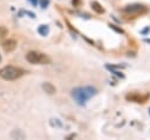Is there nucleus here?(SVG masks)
<instances>
[{
    "mask_svg": "<svg viewBox=\"0 0 150 140\" xmlns=\"http://www.w3.org/2000/svg\"><path fill=\"white\" fill-rule=\"evenodd\" d=\"M91 7H93V9H94L96 13H98V14L104 13V8H103L97 1H93V2H91Z\"/></svg>",
    "mask_w": 150,
    "mask_h": 140,
    "instance_id": "6e6552de",
    "label": "nucleus"
},
{
    "mask_svg": "<svg viewBox=\"0 0 150 140\" xmlns=\"http://www.w3.org/2000/svg\"><path fill=\"white\" fill-rule=\"evenodd\" d=\"M26 60L33 65H47L50 62V59L46 54L38 51H29L26 54Z\"/></svg>",
    "mask_w": 150,
    "mask_h": 140,
    "instance_id": "7ed1b4c3",
    "label": "nucleus"
},
{
    "mask_svg": "<svg viewBox=\"0 0 150 140\" xmlns=\"http://www.w3.org/2000/svg\"><path fill=\"white\" fill-rule=\"evenodd\" d=\"M122 11H123V13H125V14H128V15H138V14L145 13V12H146V7L143 6V5L135 4V5L125 6Z\"/></svg>",
    "mask_w": 150,
    "mask_h": 140,
    "instance_id": "20e7f679",
    "label": "nucleus"
},
{
    "mask_svg": "<svg viewBox=\"0 0 150 140\" xmlns=\"http://www.w3.org/2000/svg\"><path fill=\"white\" fill-rule=\"evenodd\" d=\"M97 93V89L93 86H83V87H76L73 88L71 91V96L73 99L76 101V104L83 106L86 105V102L94 96Z\"/></svg>",
    "mask_w": 150,
    "mask_h": 140,
    "instance_id": "f257e3e1",
    "label": "nucleus"
},
{
    "mask_svg": "<svg viewBox=\"0 0 150 140\" xmlns=\"http://www.w3.org/2000/svg\"><path fill=\"white\" fill-rule=\"evenodd\" d=\"M48 32H49V27L47 25H40L38 27V33L40 35H42V36H46L48 34Z\"/></svg>",
    "mask_w": 150,
    "mask_h": 140,
    "instance_id": "0eeeda50",
    "label": "nucleus"
},
{
    "mask_svg": "<svg viewBox=\"0 0 150 140\" xmlns=\"http://www.w3.org/2000/svg\"><path fill=\"white\" fill-rule=\"evenodd\" d=\"M25 73H26L25 69H22L21 67H16V66H12V65H7V66H4L2 68H0V78L6 81L16 80V79L21 78Z\"/></svg>",
    "mask_w": 150,
    "mask_h": 140,
    "instance_id": "f03ea898",
    "label": "nucleus"
},
{
    "mask_svg": "<svg viewBox=\"0 0 150 140\" xmlns=\"http://www.w3.org/2000/svg\"><path fill=\"white\" fill-rule=\"evenodd\" d=\"M42 89H43V92H46L49 95H52L56 92V87L52 82H43L42 84Z\"/></svg>",
    "mask_w": 150,
    "mask_h": 140,
    "instance_id": "423d86ee",
    "label": "nucleus"
},
{
    "mask_svg": "<svg viewBox=\"0 0 150 140\" xmlns=\"http://www.w3.org/2000/svg\"><path fill=\"white\" fill-rule=\"evenodd\" d=\"M0 62H1V54H0Z\"/></svg>",
    "mask_w": 150,
    "mask_h": 140,
    "instance_id": "ddd939ff",
    "label": "nucleus"
},
{
    "mask_svg": "<svg viewBox=\"0 0 150 140\" xmlns=\"http://www.w3.org/2000/svg\"><path fill=\"white\" fill-rule=\"evenodd\" d=\"M29 2H32V5L33 6H36V4H38V0H28Z\"/></svg>",
    "mask_w": 150,
    "mask_h": 140,
    "instance_id": "f8f14e48",
    "label": "nucleus"
},
{
    "mask_svg": "<svg viewBox=\"0 0 150 140\" xmlns=\"http://www.w3.org/2000/svg\"><path fill=\"white\" fill-rule=\"evenodd\" d=\"M7 34V28H5L4 26H0V38H4Z\"/></svg>",
    "mask_w": 150,
    "mask_h": 140,
    "instance_id": "9d476101",
    "label": "nucleus"
},
{
    "mask_svg": "<svg viewBox=\"0 0 150 140\" xmlns=\"http://www.w3.org/2000/svg\"><path fill=\"white\" fill-rule=\"evenodd\" d=\"M48 4H49V0H40V6L42 8H46L48 6Z\"/></svg>",
    "mask_w": 150,
    "mask_h": 140,
    "instance_id": "9b49d317",
    "label": "nucleus"
},
{
    "mask_svg": "<svg viewBox=\"0 0 150 140\" xmlns=\"http://www.w3.org/2000/svg\"><path fill=\"white\" fill-rule=\"evenodd\" d=\"M11 136H12L13 139H15V138L23 139V138H25V133H23V132H21L20 129H15V131H13V132L11 133Z\"/></svg>",
    "mask_w": 150,
    "mask_h": 140,
    "instance_id": "1a4fd4ad",
    "label": "nucleus"
},
{
    "mask_svg": "<svg viewBox=\"0 0 150 140\" xmlns=\"http://www.w3.org/2000/svg\"><path fill=\"white\" fill-rule=\"evenodd\" d=\"M16 46H18V42H16L14 39H7V40H5V41L2 42V48H4V51H5L6 53L13 52V51L16 48Z\"/></svg>",
    "mask_w": 150,
    "mask_h": 140,
    "instance_id": "39448f33",
    "label": "nucleus"
},
{
    "mask_svg": "<svg viewBox=\"0 0 150 140\" xmlns=\"http://www.w3.org/2000/svg\"><path fill=\"white\" fill-rule=\"evenodd\" d=\"M149 114H150V108H149Z\"/></svg>",
    "mask_w": 150,
    "mask_h": 140,
    "instance_id": "4468645a",
    "label": "nucleus"
}]
</instances>
